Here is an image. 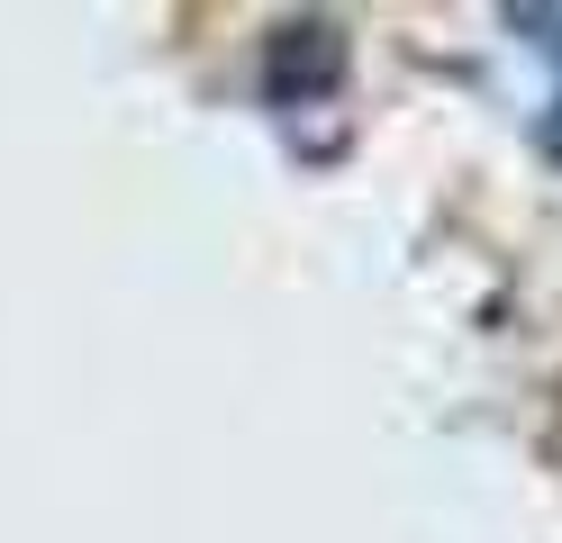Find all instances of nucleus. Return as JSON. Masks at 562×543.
Returning <instances> with one entry per match:
<instances>
[{"mask_svg": "<svg viewBox=\"0 0 562 543\" xmlns=\"http://www.w3.org/2000/svg\"><path fill=\"white\" fill-rule=\"evenodd\" d=\"M508 27L553 64V118H544V145L562 155V10H508Z\"/></svg>", "mask_w": 562, "mask_h": 543, "instance_id": "f257e3e1", "label": "nucleus"}]
</instances>
